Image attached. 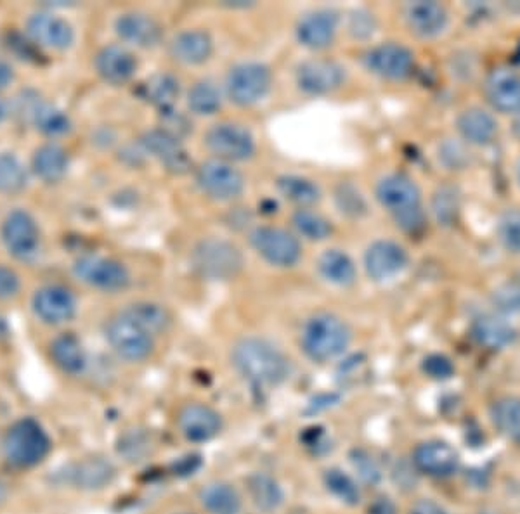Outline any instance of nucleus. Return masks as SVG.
Listing matches in <instances>:
<instances>
[{
	"label": "nucleus",
	"mask_w": 520,
	"mask_h": 514,
	"mask_svg": "<svg viewBox=\"0 0 520 514\" xmlns=\"http://www.w3.org/2000/svg\"><path fill=\"white\" fill-rule=\"evenodd\" d=\"M351 340V326L330 312L311 315L300 329V348L314 362L337 359L349 348Z\"/></svg>",
	"instance_id": "nucleus-7"
},
{
	"label": "nucleus",
	"mask_w": 520,
	"mask_h": 514,
	"mask_svg": "<svg viewBox=\"0 0 520 514\" xmlns=\"http://www.w3.org/2000/svg\"><path fill=\"white\" fill-rule=\"evenodd\" d=\"M203 144L215 160L240 163L254 158L257 142L250 130L236 122H219L203 135Z\"/></svg>",
	"instance_id": "nucleus-12"
},
{
	"label": "nucleus",
	"mask_w": 520,
	"mask_h": 514,
	"mask_svg": "<svg viewBox=\"0 0 520 514\" xmlns=\"http://www.w3.org/2000/svg\"><path fill=\"white\" fill-rule=\"evenodd\" d=\"M482 303L496 314L517 321L520 317V272L507 270L482 286Z\"/></svg>",
	"instance_id": "nucleus-23"
},
{
	"label": "nucleus",
	"mask_w": 520,
	"mask_h": 514,
	"mask_svg": "<svg viewBox=\"0 0 520 514\" xmlns=\"http://www.w3.org/2000/svg\"><path fill=\"white\" fill-rule=\"evenodd\" d=\"M68 476L70 482L80 489H103L113 480L115 468L110 461H104L101 457H91L75 464Z\"/></svg>",
	"instance_id": "nucleus-36"
},
{
	"label": "nucleus",
	"mask_w": 520,
	"mask_h": 514,
	"mask_svg": "<svg viewBox=\"0 0 520 514\" xmlns=\"http://www.w3.org/2000/svg\"><path fill=\"white\" fill-rule=\"evenodd\" d=\"M292 224L299 236L309 241H326L332 238L333 224L325 215L314 212L312 208H299L293 213Z\"/></svg>",
	"instance_id": "nucleus-46"
},
{
	"label": "nucleus",
	"mask_w": 520,
	"mask_h": 514,
	"mask_svg": "<svg viewBox=\"0 0 520 514\" xmlns=\"http://www.w3.org/2000/svg\"><path fill=\"white\" fill-rule=\"evenodd\" d=\"M514 442H517V444L520 445V435H519V437L515 438Z\"/></svg>",
	"instance_id": "nucleus-61"
},
{
	"label": "nucleus",
	"mask_w": 520,
	"mask_h": 514,
	"mask_svg": "<svg viewBox=\"0 0 520 514\" xmlns=\"http://www.w3.org/2000/svg\"><path fill=\"white\" fill-rule=\"evenodd\" d=\"M451 134L475 155L484 156L505 144L508 127L479 97L470 94L451 115Z\"/></svg>",
	"instance_id": "nucleus-2"
},
{
	"label": "nucleus",
	"mask_w": 520,
	"mask_h": 514,
	"mask_svg": "<svg viewBox=\"0 0 520 514\" xmlns=\"http://www.w3.org/2000/svg\"><path fill=\"white\" fill-rule=\"evenodd\" d=\"M122 314L146 329L150 335H162L172 324V315L163 305L155 302H136L127 305Z\"/></svg>",
	"instance_id": "nucleus-40"
},
{
	"label": "nucleus",
	"mask_w": 520,
	"mask_h": 514,
	"mask_svg": "<svg viewBox=\"0 0 520 514\" xmlns=\"http://www.w3.org/2000/svg\"><path fill=\"white\" fill-rule=\"evenodd\" d=\"M250 245L264 262L280 269H290L302 258L299 238L276 225H259L250 232Z\"/></svg>",
	"instance_id": "nucleus-13"
},
{
	"label": "nucleus",
	"mask_w": 520,
	"mask_h": 514,
	"mask_svg": "<svg viewBox=\"0 0 520 514\" xmlns=\"http://www.w3.org/2000/svg\"><path fill=\"white\" fill-rule=\"evenodd\" d=\"M7 116L6 104L0 101V123L4 122V118Z\"/></svg>",
	"instance_id": "nucleus-59"
},
{
	"label": "nucleus",
	"mask_w": 520,
	"mask_h": 514,
	"mask_svg": "<svg viewBox=\"0 0 520 514\" xmlns=\"http://www.w3.org/2000/svg\"><path fill=\"white\" fill-rule=\"evenodd\" d=\"M191 260L198 274L212 281L234 279L245 265L240 248L224 238L203 239L195 246Z\"/></svg>",
	"instance_id": "nucleus-10"
},
{
	"label": "nucleus",
	"mask_w": 520,
	"mask_h": 514,
	"mask_svg": "<svg viewBox=\"0 0 520 514\" xmlns=\"http://www.w3.org/2000/svg\"><path fill=\"white\" fill-rule=\"evenodd\" d=\"M21 110H26V115L32 118L35 127L47 135H63L72 129L70 118L65 111L59 110L54 104L44 103V101H26V106Z\"/></svg>",
	"instance_id": "nucleus-38"
},
{
	"label": "nucleus",
	"mask_w": 520,
	"mask_h": 514,
	"mask_svg": "<svg viewBox=\"0 0 520 514\" xmlns=\"http://www.w3.org/2000/svg\"><path fill=\"white\" fill-rule=\"evenodd\" d=\"M410 514H446V511L437 502L420 501L411 508Z\"/></svg>",
	"instance_id": "nucleus-57"
},
{
	"label": "nucleus",
	"mask_w": 520,
	"mask_h": 514,
	"mask_svg": "<svg viewBox=\"0 0 520 514\" xmlns=\"http://www.w3.org/2000/svg\"><path fill=\"white\" fill-rule=\"evenodd\" d=\"M368 514H397L396 504L389 497H378L371 502Z\"/></svg>",
	"instance_id": "nucleus-56"
},
{
	"label": "nucleus",
	"mask_w": 520,
	"mask_h": 514,
	"mask_svg": "<svg viewBox=\"0 0 520 514\" xmlns=\"http://www.w3.org/2000/svg\"><path fill=\"white\" fill-rule=\"evenodd\" d=\"M347 28L354 39L366 42V40H371L373 33L378 28L377 16L366 9H358L351 14Z\"/></svg>",
	"instance_id": "nucleus-50"
},
{
	"label": "nucleus",
	"mask_w": 520,
	"mask_h": 514,
	"mask_svg": "<svg viewBox=\"0 0 520 514\" xmlns=\"http://www.w3.org/2000/svg\"><path fill=\"white\" fill-rule=\"evenodd\" d=\"M106 340L118 357L129 362H143L155 350V336L122 312L108 322Z\"/></svg>",
	"instance_id": "nucleus-17"
},
{
	"label": "nucleus",
	"mask_w": 520,
	"mask_h": 514,
	"mask_svg": "<svg viewBox=\"0 0 520 514\" xmlns=\"http://www.w3.org/2000/svg\"><path fill=\"white\" fill-rule=\"evenodd\" d=\"M7 497V489L4 483L0 482V502H4V499Z\"/></svg>",
	"instance_id": "nucleus-60"
},
{
	"label": "nucleus",
	"mask_w": 520,
	"mask_h": 514,
	"mask_svg": "<svg viewBox=\"0 0 520 514\" xmlns=\"http://www.w3.org/2000/svg\"><path fill=\"white\" fill-rule=\"evenodd\" d=\"M430 224L455 229L463 215V193L456 180L446 179L427 196Z\"/></svg>",
	"instance_id": "nucleus-25"
},
{
	"label": "nucleus",
	"mask_w": 520,
	"mask_h": 514,
	"mask_svg": "<svg viewBox=\"0 0 520 514\" xmlns=\"http://www.w3.org/2000/svg\"><path fill=\"white\" fill-rule=\"evenodd\" d=\"M96 71L106 84L125 85L137 71V59L124 45H106L96 54Z\"/></svg>",
	"instance_id": "nucleus-31"
},
{
	"label": "nucleus",
	"mask_w": 520,
	"mask_h": 514,
	"mask_svg": "<svg viewBox=\"0 0 520 514\" xmlns=\"http://www.w3.org/2000/svg\"><path fill=\"white\" fill-rule=\"evenodd\" d=\"M33 312L40 321L52 326H58L63 322L72 321L77 312V302L72 291L66 290L65 286L51 284L40 288L33 295Z\"/></svg>",
	"instance_id": "nucleus-27"
},
{
	"label": "nucleus",
	"mask_w": 520,
	"mask_h": 514,
	"mask_svg": "<svg viewBox=\"0 0 520 514\" xmlns=\"http://www.w3.org/2000/svg\"><path fill=\"white\" fill-rule=\"evenodd\" d=\"M20 291V277L9 267L0 265V300H6Z\"/></svg>",
	"instance_id": "nucleus-55"
},
{
	"label": "nucleus",
	"mask_w": 520,
	"mask_h": 514,
	"mask_svg": "<svg viewBox=\"0 0 520 514\" xmlns=\"http://www.w3.org/2000/svg\"><path fill=\"white\" fill-rule=\"evenodd\" d=\"M337 201L342 213L349 215V217H354V219L364 217L370 210L368 201L364 198L363 193L354 186L340 187V191L337 193Z\"/></svg>",
	"instance_id": "nucleus-49"
},
{
	"label": "nucleus",
	"mask_w": 520,
	"mask_h": 514,
	"mask_svg": "<svg viewBox=\"0 0 520 514\" xmlns=\"http://www.w3.org/2000/svg\"><path fill=\"white\" fill-rule=\"evenodd\" d=\"M468 336L477 347L488 352H503L514 347L519 340V329L515 321L496 314L482 303L468 321Z\"/></svg>",
	"instance_id": "nucleus-14"
},
{
	"label": "nucleus",
	"mask_w": 520,
	"mask_h": 514,
	"mask_svg": "<svg viewBox=\"0 0 520 514\" xmlns=\"http://www.w3.org/2000/svg\"><path fill=\"white\" fill-rule=\"evenodd\" d=\"M354 468L359 471V476L363 478L364 482L377 483L380 480V468L378 464L371 459L363 450H356L354 452Z\"/></svg>",
	"instance_id": "nucleus-52"
},
{
	"label": "nucleus",
	"mask_w": 520,
	"mask_h": 514,
	"mask_svg": "<svg viewBox=\"0 0 520 514\" xmlns=\"http://www.w3.org/2000/svg\"><path fill=\"white\" fill-rule=\"evenodd\" d=\"M200 502L210 514H240L241 495L231 483L212 482L200 492Z\"/></svg>",
	"instance_id": "nucleus-37"
},
{
	"label": "nucleus",
	"mask_w": 520,
	"mask_h": 514,
	"mask_svg": "<svg viewBox=\"0 0 520 514\" xmlns=\"http://www.w3.org/2000/svg\"><path fill=\"white\" fill-rule=\"evenodd\" d=\"M489 59L484 45L462 42L451 47L444 61V71L455 87L470 90V94H474L488 68Z\"/></svg>",
	"instance_id": "nucleus-16"
},
{
	"label": "nucleus",
	"mask_w": 520,
	"mask_h": 514,
	"mask_svg": "<svg viewBox=\"0 0 520 514\" xmlns=\"http://www.w3.org/2000/svg\"><path fill=\"white\" fill-rule=\"evenodd\" d=\"M32 167L39 179L54 184L65 177L70 167V158L65 149L58 144H44L35 151Z\"/></svg>",
	"instance_id": "nucleus-35"
},
{
	"label": "nucleus",
	"mask_w": 520,
	"mask_h": 514,
	"mask_svg": "<svg viewBox=\"0 0 520 514\" xmlns=\"http://www.w3.org/2000/svg\"><path fill=\"white\" fill-rule=\"evenodd\" d=\"M325 485L335 497L349 506H356L361 501L358 483L342 470L333 468V470L326 471Z\"/></svg>",
	"instance_id": "nucleus-48"
},
{
	"label": "nucleus",
	"mask_w": 520,
	"mask_h": 514,
	"mask_svg": "<svg viewBox=\"0 0 520 514\" xmlns=\"http://www.w3.org/2000/svg\"><path fill=\"white\" fill-rule=\"evenodd\" d=\"M508 186L512 200L520 201V144L515 146L507 163Z\"/></svg>",
	"instance_id": "nucleus-54"
},
{
	"label": "nucleus",
	"mask_w": 520,
	"mask_h": 514,
	"mask_svg": "<svg viewBox=\"0 0 520 514\" xmlns=\"http://www.w3.org/2000/svg\"><path fill=\"white\" fill-rule=\"evenodd\" d=\"M7 44H9V49H13L18 54V58L26 59V61H39L37 45L33 44L32 40L23 39L20 33H9Z\"/></svg>",
	"instance_id": "nucleus-53"
},
{
	"label": "nucleus",
	"mask_w": 520,
	"mask_h": 514,
	"mask_svg": "<svg viewBox=\"0 0 520 514\" xmlns=\"http://www.w3.org/2000/svg\"><path fill=\"white\" fill-rule=\"evenodd\" d=\"M26 33L37 47H46L52 51H65L72 47L75 40L72 25L51 13L30 16L26 23Z\"/></svg>",
	"instance_id": "nucleus-26"
},
{
	"label": "nucleus",
	"mask_w": 520,
	"mask_h": 514,
	"mask_svg": "<svg viewBox=\"0 0 520 514\" xmlns=\"http://www.w3.org/2000/svg\"><path fill=\"white\" fill-rule=\"evenodd\" d=\"M474 96L500 116L503 122L520 120V63L512 58H491Z\"/></svg>",
	"instance_id": "nucleus-5"
},
{
	"label": "nucleus",
	"mask_w": 520,
	"mask_h": 514,
	"mask_svg": "<svg viewBox=\"0 0 520 514\" xmlns=\"http://www.w3.org/2000/svg\"><path fill=\"white\" fill-rule=\"evenodd\" d=\"M489 416L496 430L507 437L515 438L520 435V397L517 395H503L494 400L489 407Z\"/></svg>",
	"instance_id": "nucleus-44"
},
{
	"label": "nucleus",
	"mask_w": 520,
	"mask_h": 514,
	"mask_svg": "<svg viewBox=\"0 0 520 514\" xmlns=\"http://www.w3.org/2000/svg\"><path fill=\"white\" fill-rule=\"evenodd\" d=\"M13 68L7 65L6 61H0V90L6 89L7 85L13 82Z\"/></svg>",
	"instance_id": "nucleus-58"
},
{
	"label": "nucleus",
	"mask_w": 520,
	"mask_h": 514,
	"mask_svg": "<svg viewBox=\"0 0 520 514\" xmlns=\"http://www.w3.org/2000/svg\"><path fill=\"white\" fill-rule=\"evenodd\" d=\"M416 470L432 478H448L460 468V456L451 445L441 440H430L416 447L413 452Z\"/></svg>",
	"instance_id": "nucleus-28"
},
{
	"label": "nucleus",
	"mask_w": 520,
	"mask_h": 514,
	"mask_svg": "<svg viewBox=\"0 0 520 514\" xmlns=\"http://www.w3.org/2000/svg\"><path fill=\"white\" fill-rule=\"evenodd\" d=\"M182 514H189V513H182Z\"/></svg>",
	"instance_id": "nucleus-62"
},
{
	"label": "nucleus",
	"mask_w": 520,
	"mask_h": 514,
	"mask_svg": "<svg viewBox=\"0 0 520 514\" xmlns=\"http://www.w3.org/2000/svg\"><path fill=\"white\" fill-rule=\"evenodd\" d=\"M347 70L332 58H312L300 63L295 84L306 96H328L344 87Z\"/></svg>",
	"instance_id": "nucleus-18"
},
{
	"label": "nucleus",
	"mask_w": 520,
	"mask_h": 514,
	"mask_svg": "<svg viewBox=\"0 0 520 514\" xmlns=\"http://www.w3.org/2000/svg\"><path fill=\"white\" fill-rule=\"evenodd\" d=\"M28 182L25 167L11 153L0 155V193L18 194L23 191Z\"/></svg>",
	"instance_id": "nucleus-47"
},
{
	"label": "nucleus",
	"mask_w": 520,
	"mask_h": 514,
	"mask_svg": "<svg viewBox=\"0 0 520 514\" xmlns=\"http://www.w3.org/2000/svg\"><path fill=\"white\" fill-rule=\"evenodd\" d=\"M411 251L404 241L390 236L375 238L363 253V270L371 283L396 281L410 269Z\"/></svg>",
	"instance_id": "nucleus-9"
},
{
	"label": "nucleus",
	"mask_w": 520,
	"mask_h": 514,
	"mask_svg": "<svg viewBox=\"0 0 520 514\" xmlns=\"http://www.w3.org/2000/svg\"><path fill=\"white\" fill-rule=\"evenodd\" d=\"M189 113L196 116H212L222 108L221 90L208 80H200L191 85L186 94Z\"/></svg>",
	"instance_id": "nucleus-45"
},
{
	"label": "nucleus",
	"mask_w": 520,
	"mask_h": 514,
	"mask_svg": "<svg viewBox=\"0 0 520 514\" xmlns=\"http://www.w3.org/2000/svg\"><path fill=\"white\" fill-rule=\"evenodd\" d=\"M141 144L153 158L162 163L170 174L184 175L191 172L193 160L182 146L181 139L163 129L150 130L141 137Z\"/></svg>",
	"instance_id": "nucleus-24"
},
{
	"label": "nucleus",
	"mask_w": 520,
	"mask_h": 514,
	"mask_svg": "<svg viewBox=\"0 0 520 514\" xmlns=\"http://www.w3.org/2000/svg\"><path fill=\"white\" fill-rule=\"evenodd\" d=\"M221 416L207 404H189L179 414V430L189 442H208L221 431Z\"/></svg>",
	"instance_id": "nucleus-32"
},
{
	"label": "nucleus",
	"mask_w": 520,
	"mask_h": 514,
	"mask_svg": "<svg viewBox=\"0 0 520 514\" xmlns=\"http://www.w3.org/2000/svg\"><path fill=\"white\" fill-rule=\"evenodd\" d=\"M340 23L342 18L335 9H316L300 18L295 35L302 47L311 51H325L335 44Z\"/></svg>",
	"instance_id": "nucleus-22"
},
{
	"label": "nucleus",
	"mask_w": 520,
	"mask_h": 514,
	"mask_svg": "<svg viewBox=\"0 0 520 514\" xmlns=\"http://www.w3.org/2000/svg\"><path fill=\"white\" fill-rule=\"evenodd\" d=\"M422 369L430 380L446 381L455 376V364L442 354H430L429 357H425Z\"/></svg>",
	"instance_id": "nucleus-51"
},
{
	"label": "nucleus",
	"mask_w": 520,
	"mask_h": 514,
	"mask_svg": "<svg viewBox=\"0 0 520 514\" xmlns=\"http://www.w3.org/2000/svg\"><path fill=\"white\" fill-rule=\"evenodd\" d=\"M373 201L406 238H420L429 229L427 194L406 170L390 168L373 184Z\"/></svg>",
	"instance_id": "nucleus-1"
},
{
	"label": "nucleus",
	"mask_w": 520,
	"mask_h": 514,
	"mask_svg": "<svg viewBox=\"0 0 520 514\" xmlns=\"http://www.w3.org/2000/svg\"><path fill=\"white\" fill-rule=\"evenodd\" d=\"M73 274L96 290H125L130 283L129 270L113 258L85 255L73 265Z\"/></svg>",
	"instance_id": "nucleus-19"
},
{
	"label": "nucleus",
	"mask_w": 520,
	"mask_h": 514,
	"mask_svg": "<svg viewBox=\"0 0 520 514\" xmlns=\"http://www.w3.org/2000/svg\"><path fill=\"white\" fill-rule=\"evenodd\" d=\"M491 239L501 257L520 264V201H505L496 208L491 222Z\"/></svg>",
	"instance_id": "nucleus-21"
},
{
	"label": "nucleus",
	"mask_w": 520,
	"mask_h": 514,
	"mask_svg": "<svg viewBox=\"0 0 520 514\" xmlns=\"http://www.w3.org/2000/svg\"><path fill=\"white\" fill-rule=\"evenodd\" d=\"M276 187L285 200L299 208H311L321 201L318 184L302 175H281L276 180Z\"/></svg>",
	"instance_id": "nucleus-41"
},
{
	"label": "nucleus",
	"mask_w": 520,
	"mask_h": 514,
	"mask_svg": "<svg viewBox=\"0 0 520 514\" xmlns=\"http://www.w3.org/2000/svg\"><path fill=\"white\" fill-rule=\"evenodd\" d=\"M319 276L338 288H351L358 281V265L344 250L332 248L318 258Z\"/></svg>",
	"instance_id": "nucleus-34"
},
{
	"label": "nucleus",
	"mask_w": 520,
	"mask_h": 514,
	"mask_svg": "<svg viewBox=\"0 0 520 514\" xmlns=\"http://www.w3.org/2000/svg\"><path fill=\"white\" fill-rule=\"evenodd\" d=\"M2 241L14 258L30 260L39 253V225L25 210H14L2 224Z\"/></svg>",
	"instance_id": "nucleus-20"
},
{
	"label": "nucleus",
	"mask_w": 520,
	"mask_h": 514,
	"mask_svg": "<svg viewBox=\"0 0 520 514\" xmlns=\"http://www.w3.org/2000/svg\"><path fill=\"white\" fill-rule=\"evenodd\" d=\"M195 177L200 191L210 200L219 203L238 200L241 194L245 193L247 186L245 177L233 163L215 158L203 161L202 165L196 168Z\"/></svg>",
	"instance_id": "nucleus-15"
},
{
	"label": "nucleus",
	"mask_w": 520,
	"mask_h": 514,
	"mask_svg": "<svg viewBox=\"0 0 520 514\" xmlns=\"http://www.w3.org/2000/svg\"><path fill=\"white\" fill-rule=\"evenodd\" d=\"M181 94V84L170 73H156L143 85V97L160 111L174 110L177 97Z\"/></svg>",
	"instance_id": "nucleus-43"
},
{
	"label": "nucleus",
	"mask_w": 520,
	"mask_h": 514,
	"mask_svg": "<svg viewBox=\"0 0 520 514\" xmlns=\"http://www.w3.org/2000/svg\"><path fill=\"white\" fill-rule=\"evenodd\" d=\"M363 70L389 85L411 82L420 70V58L413 45L399 39L378 40L366 45L361 54Z\"/></svg>",
	"instance_id": "nucleus-6"
},
{
	"label": "nucleus",
	"mask_w": 520,
	"mask_h": 514,
	"mask_svg": "<svg viewBox=\"0 0 520 514\" xmlns=\"http://www.w3.org/2000/svg\"><path fill=\"white\" fill-rule=\"evenodd\" d=\"M236 371L255 386H278L290 376V360L271 341L257 336L238 341L231 352Z\"/></svg>",
	"instance_id": "nucleus-4"
},
{
	"label": "nucleus",
	"mask_w": 520,
	"mask_h": 514,
	"mask_svg": "<svg viewBox=\"0 0 520 514\" xmlns=\"http://www.w3.org/2000/svg\"><path fill=\"white\" fill-rule=\"evenodd\" d=\"M51 357L54 364L68 374H80L85 369L84 345L73 333H66L52 341Z\"/></svg>",
	"instance_id": "nucleus-39"
},
{
	"label": "nucleus",
	"mask_w": 520,
	"mask_h": 514,
	"mask_svg": "<svg viewBox=\"0 0 520 514\" xmlns=\"http://www.w3.org/2000/svg\"><path fill=\"white\" fill-rule=\"evenodd\" d=\"M273 87V71L259 61H245L234 65L226 75L224 90L231 103L250 108L260 103Z\"/></svg>",
	"instance_id": "nucleus-11"
},
{
	"label": "nucleus",
	"mask_w": 520,
	"mask_h": 514,
	"mask_svg": "<svg viewBox=\"0 0 520 514\" xmlns=\"http://www.w3.org/2000/svg\"><path fill=\"white\" fill-rule=\"evenodd\" d=\"M115 30L120 39L141 49H153L163 39V28L150 14L125 13L115 23Z\"/></svg>",
	"instance_id": "nucleus-30"
},
{
	"label": "nucleus",
	"mask_w": 520,
	"mask_h": 514,
	"mask_svg": "<svg viewBox=\"0 0 520 514\" xmlns=\"http://www.w3.org/2000/svg\"><path fill=\"white\" fill-rule=\"evenodd\" d=\"M436 160L451 180H455L458 175L468 174L474 170L479 155H475L472 149H468L463 142L458 141L455 135L449 134L437 144Z\"/></svg>",
	"instance_id": "nucleus-33"
},
{
	"label": "nucleus",
	"mask_w": 520,
	"mask_h": 514,
	"mask_svg": "<svg viewBox=\"0 0 520 514\" xmlns=\"http://www.w3.org/2000/svg\"><path fill=\"white\" fill-rule=\"evenodd\" d=\"M2 449L7 463L16 468H33L51 452V438L39 421L32 418L16 421L4 435Z\"/></svg>",
	"instance_id": "nucleus-8"
},
{
	"label": "nucleus",
	"mask_w": 520,
	"mask_h": 514,
	"mask_svg": "<svg viewBox=\"0 0 520 514\" xmlns=\"http://www.w3.org/2000/svg\"><path fill=\"white\" fill-rule=\"evenodd\" d=\"M397 20L413 42L437 44L455 33L462 16L460 9L448 2L415 0L397 7Z\"/></svg>",
	"instance_id": "nucleus-3"
},
{
	"label": "nucleus",
	"mask_w": 520,
	"mask_h": 514,
	"mask_svg": "<svg viewBox=\"0 0 520 514\" xmlns=\"http://www.w3.org/2000/svg\"><path fill=\"white\" fill-rule=\"evenodd\" d=\"M170 56L186 66L205 65L214 54V39L207 30L188 28L177 33L169 45Z\"/></svg>",
	"instance_id": "nucleus-29"
},
{
	"label": "nucleus",
	"mask_w": 520,
	"mask_h": 514,
	"mask_svg": "<svg viewBox=\"0 0 520 514\" xmlns=\"http://www.w3.org/2000/svg\"><path fill=\"white\" fill-rule=\"evenodd\" d=\"M247 489L255 508L264 513H273L283 504L280 483L267 473H252L247 478Z\"/></svg>",
	"instance_id": "nucleus-42"
}]
</instances>
